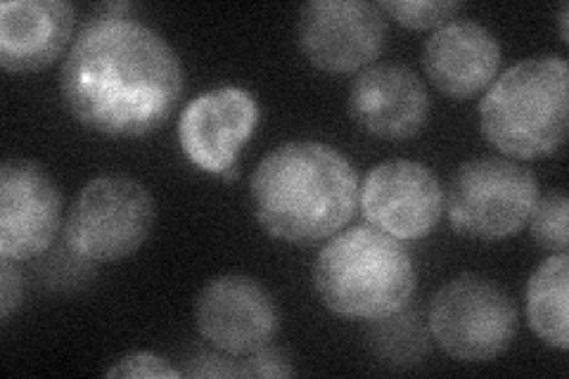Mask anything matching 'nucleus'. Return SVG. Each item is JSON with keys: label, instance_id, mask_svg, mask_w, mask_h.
I'll return each instance as SVG.
<instances>
[{"label": "nucleus", "instance_id": "13", "mask_svg": "<svg viewBox=\"0 0 569 379\" xmlns=\"http://www.w3.org/2000/svg\"><path fill=\"white\" fill-rule=\"evenodd\" d=\"M347 110L351 121L372 138L408 140L422 131L430 96L411 67L380 62L353 79Z\"/></svg>", "mask_w": 569, "mask_h": 379}, {"label": "nucleus", "instance_id": "10", "mask_svg": "<svg viewBox=\"0 0 569 379\" xmlns=\"http://www.w3.org/2000/svg\"><path fill=\"white\" fill-rule=\"evenodd\" d=\"M194 322L217 351L247 356L273 345L280 330V309L266 285L249 276L230 273L202 287L194 301Z\"/></svg>", "mask_w": 569, "mask_h": 379}, {"label": "nucleus", "instance_id": "11", "mask_svg": "<svg viewBox=\"0 0 569 379\" xmlns=\"http://www.w3.org/2000/svg\"><path fill=\"white\" fill-rule=\"evenodd\" d=\"M366 223L401 242L430 235L447 207L439 178L411 159H389L372 167L361 186Z\"/></svg>", "mask_w": 569, "mask_h": 379}, {"label": "nucleus", "instance_id": "4", "mask_svg": "<svg viewBox=\"0 0 569 379\" xmlns=\"http://www.w3.org/2000/svg\"><path fill=\"white\" fill-rule=\"evenodd\" d=\"M569 67L537 56L503 71L479 102V129L491 148L512 159L556 154L567 140Z\"/></svg>", "mask_w": 569, "mask_h": 379}, {"label": "nucleus", "instance_id": "23", "mask_svg": "<svg viewBox=\"0 0 569 379\" xmlns=\"http://www.w3.org/2000/svg\"><path fill=\"white\" fill-rule=\"evenodd\" d=\"M567 22H569V6L562 3L560 12H558V24H560V41L569 43V31H567Z\"/></svg>", "mask_w": 569, "mask_h": 379}, {"label": "nucleus", "instance_id": "19", "mask_svg": "<svg viewBox=\"0 0 569 379\" xmlns=\"http://www.w3.org/2000/svg\"><path fill=\"white\" fill-rule=\"evenodd\" d=\"M292 358L280 347L266 345L240 358V377H292Z\"/></svg>", "mask_w": 569, "mask_h": 379}, {"label": "nucleus", "instance_id": "8", "mask_svg": "<svg viewBox=\"0 0 569 379\" xmlns=\"http://www.w3.org/2000/svg\"><path fill=\"white\" fill-rule=\"evenodd\" d=\"M297 43L316 69L359 74L382 56L385 12L368 0H311L299 10Z\"/></svg>", "mask_w": 569, "mask_h": 379}, {"label": "nucleus", "instance_id": "3", "mask_svg": "<svg viewBox=\"0 0 569 379\" xmlns=\"http://www.w3.org/2000/svg\"><path fill=\"white\" fill-rule=\"evenodd\" d=\"M416 280L413 257L401 240L368 223L337 232L313 263L318 299L351 320L399 316L416 295Z\"/></svg>", "mask_w": 569, "mask_h": 379}, {"label": "nucleus", "instance_id": "2", "mask_svg": "<svg viewBox=\"0 0 569 379\" xmlns=\"http://www.w3.org/2000/svg\"><path fill=\"white\" fill-rule=\"evenodd\" d=\"M252 205L261 228L290 245H316L340 232L359 209V173L332 146L290 140L252 173Z\"/></svg>", "mask_w": 569, "mask_h": 379}, {"label": "nucleus", "instance_id": "6", "mask_svg": "<svg viewBox=\"0 0 569 379\" xmlns=\"http://www.w3.org/2000/svg\"><path fill=\"white\" fill-rule=\"evenodd\" d=\"M154 219V197L140 180L131 176H98L88 180L71 202L64 242L86 261H121L146 245Z\"/></svg>", "mask_w": 569, "mask_h": 379}, {"label": "nucleus", "instance_id": "21", "mask_svg": "<svg viewBox=\"0 0 569 379\" xmlns=\"http://www.w3.org/2000/svg\"><path fill=\"white\" fill-rule=\"evenodd\" d=\"M17 261L0 257V320L8 322L10 316L20 309L24 295V278Z\"/></svg>", "mask_w": 569, "mask_h": 379}, {"label": "nucleus", "instance_id": "16", "mask_svg": "<svg viewBox=\"0 0 569 379\" xmlns=\"http://www.w3.org/2000/svg\"><path fill=\"white\" fill-rule=\"evenodd\" d=\"M569 257L550 255L537 270H533L527 290L525 309L529 328L537 332L548 347L567 351L569 349Z\"/></svg>", "mask_w": 569, "mask_h": 379}, {"label": "nucleus", "instance_id": "5", "mask_svg": "<svg viewBox=\"0 0 569 379\" xmlns=\"http://www.w3.org/2000/svg\"><path fill=\"white\" fill-rule=\"evenodd\" d=\"M539 197L533 171L512 159L479 157L456 169L443 209L458 235L498 242L527 228Z\"/></svg>", "mask_w": 569, "mask_h": 379}, {"label": "nucleus", "instance_id": "14", "mask_svg": "<svg viewBox=\"0 0 569 379\" xmlns=\"http://www.w3.org/2000/svg\"><path fill=\"white\" fill-rule=\"evenodd\" d=\"M422 67L441 96L470 100L482 93L501 67V43L475 20H453L425 41Z\"/></svg>", "mask_w": 569, "mask_h": 379}, {"label": "nucleus", "instance_id": "15", "mask_svg": "<svg viewBox=\"0 0 569 379\" xmlns=\"http://www.w3.org/2000/svg\"><path fill=\"white\" fill-rule=\"evenodd\" d=\"M77 12L64 0H8L0 6V64L14 74L56 64L74 33Z\"/></svg>", "mask_w": 569, "mask_h": 379}, {"label": "nucleus", "instance_id": "22", "mask_svg": "<svg viewBox=\"0 0 569 379\" xmlns=\"http://www.w3.org/2000/svg\"><path fill=\"white\" fill-rule=\"evenodd\" d=\"M183 375L194 377H240V356H221L198 351V356L188 360V370Z\"/></svg>", "mask_w": 569, "mask_h": 379}, {"label": "nucleus", "instance_id": "1", "mask_svg": "<svg viewBox=\"0 0 569 379\" xmlns=\"http://www.w3.org/2000/svg\"><path fill=\"white\" fill-rule=\"evenodd\" d=\"M186 71L162 33L133 17L104 14L71 43L60 77L69 114L107 138L162 129L183 98Z\"/></svg>", "mask_w": 569, "mask_h": 379}, {"label": "nucleus", "instance_id": "9", "mask_svg": "<svg viewBox=\"0 0 569 379\" xmlns=\"http://www.w3.org/2000/svg\"><path fill=\"white\" fill-rule=\"evenodd\" d=\"M62 228V190L33 159L0 167V257L31 261L56 242Z\"/></svg>", "mask_w": 569, "mask_h": 379}, {"label": "nucleus", "instance_id": "7", "mask_svg": "<svg viewBox=\"0 0 569 379\" xmlns=\"http://www.w3.org/2000/svg\"><path fill=\"white\" fill-rule=\"evenodd\" d=\"M430 332L437 345L462 363H487L510 349L518 335V306L501 285L466 273L432 297Z\"/></svg>", "mask_w": 569, "mask_h": 379}, {"label": "nucleus", "instance_id": "17", "mask_svg": "<svg viewBox=\"0 0 569 379\" xmlns=\"http://www.w3.org/2000/svg\"><path fill=\"white\" fill-rule=\"evenodd\" d=\"M569 200L562 190H550L539 197L529 219L531 238L550 255H567L569 247Z\"/></svg>", "mask_w": 569, "mask_h": 379}, {"label": "nucleus", "instance_id": "12", "mask_svg": "<svg viewBox=\"0 0 569 379\" xmlns=\"http://www.w3.org/2000/svg\"><path fill=\"white\" fill-rule=\"evenodd\" d=\"M259 104L252 93L236 86L213 88L194 98L178 121L183 154L209 173L236 169L240 150L254 136Z\"/></svg>", "mask_w": 569, "mask_h": 379}, {"label": "nucleus", "instance_id": "20", "mask_svg": "<svg viewBox=\"0 0 569 379\" xmlns=\"http://www.w3.org/2000/svg\"><path fill=\"white\" fill-rule=\"evenodd\" d=\"M107 377H183L181 370H176L167 358L150 353V351H136L119 358L117 363L104 372Z\"/></svg>", "mask_w": 569, "mask_h": 379}, {"label": "nucleus", "instance_id": "18", "mask_svg": "<svg viewBox=\"0 0 569 379\" xmlns=\"http://www.w3.org/2000/svg\"><path fill=\"white\" fill-rule=\"evenodd\" d=\"M385 14L397 20L406 29H439L456 20V14L462 10V3L456 0H382L378 3Z\"/></svg>", "mask_w": 569, "mask_h": 379}]
</instances>
